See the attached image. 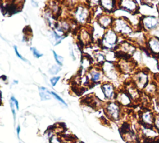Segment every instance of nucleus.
I'll return each mask as SVG.
<instances>
[{
  "mask_svg": "<svg viewBox=\"0 0 159 143\" xmlns=\"http://www.w3.org/2000/svg\"><path fill=\"white\" fill-rule=\"evenodd\" d=\"M119 34L116 32L112 28L106 30L102 38L100 40L99 44L102 47L103 49L107 50L116 51L119 49V44H118Z\"/></svg>",
  "mask_w": 159,
  "mask_h": 143,
  "instance_id": "1",
  "label": "nucleus"
},
{
  "mask_svg": "<svg viewBox=\"0 0 159 143\" xmlns=\"http://www.w3.org/2000/svg\"><path fill=\"white\" fill-rule=\"evenodd\" d=\"M93 16L89 7L87 4H78L73 11L74 19L81 25L86 24Z\"/></svg>",
  "mask_w": 159,
  "mask_h": 143,
  "instance_id": "2",
  "label": "nucleus"
},
{
  "mask_svg": "<svg viewBox=\"0 0 159 143\" xmlns=\"http://www.w3.org/2000/svg\"><path fill=\"white\" fill-rule=\"evenodd\" d=\"M122 106L116 101H108L104 106V112L106 116L113 121H117L122 117Z\"/></svg>",
  "mask_w": 159,
  "mask_h": 143,
  "instance_id": "3",
  "label": "nucleus"
},
{
  "mask_svg": "<svg viewBox=\"0 0 159 143\" xmlns=\"http://www.w3.org/2000/svg\"><path fill=\"white\" fill-rule=\"evenodd\" d=\"M111 28L120 36H127L132 32V28L129 21L124 17L115 18Z\"/></svg>",
  "mask_w": 159,
  "mask_h": 143,
  "instance_id": "4",
  "label": "nucleus"
},
{
  "mask_svg": "<svg viewBox=\"0 0 159 143\" xmlns=\"http://www.w3.org/2000/svg\"><path fill=\"white\" fill-rule=\"evenodd\" d=\"M5 4L1 2V12L4 16L8 14V16L12 15L19 11H21L23 4H20L22 1H4Z\"/></svg>",
  "mask_w": 159,
  "mask_h": 143,
  "instance_id": "5",
  "label": "nucleus"
},
{
  "mask_svg": "<svg viewBox=\"0 0 159 143\" xmlns=\"http://www.w3.org/2000/svg\"><path fill=\"white\" fill-rule=\"evenodd\" d=\"M121 136L127 143H136L139 141V137L135 132L132 131L130 125L127 123H124L120 128Z\"/></svg>",
  "mask_w": 159,
  "mask_h": 143,
  "instance_id": "6",
  "label": "nucleus"
},
{
  "mask_svg": "<svg viewBox=\"0 0 159 143\" xmlns=\"http://www.w3.org/2000/svg\"><path fill=\"white\" fill-rule=\"evenodd\" d=\"M101 88L106 99L111 101L116 99L117 92L115 86L112 83L107 81L104 82L101 84Z\"/></svg>",
  "mask_w": 159,
  "mask_h": 143,
  "instance_id": "7",
  "label": "nucleus"
},
{
  "mask_svg": "<svg viewBox=\"0 0 159 143\" xmlns=\"http://www.w3.org/2000/svg\"><path fill=\"white\" fill-rule=\"evenodd\" d=\"M155 115V114H154L153 112L148 109L142 111L139 114L140 122L141 125L148 127H153Z\"/></svg>",
  "mask_w": 159,
  "mask_h": 143,
  "instance_id": "8",
  "label": "nucleus"
},
{
  "mask_svg": "<svg viewBox=\"0 0 159 143\" xmlns=\"http://www.w3.org/2000/svg\"><path fill=\"white\" fill-rule=\"evenodd\" d=\"M103 72L105 76H106L111 80H115L118 77L119 72L117 66L111 63V62H105L102 65Z\"/></svg>",
  "mask_w": 159,
  "mask_h": 143,
  "instance_id": "9",
  "label": "nucleus"
},
{
  "mask_svg": "<svg viewBox=\"0 0 159 143\" xmlns=\"http://www.w3.org/2000/svg\"><path fill=\"white\" fill-rule=\"evenodd\" d=\"M117 9H121L124 11L132 12L134 14L138 12L139 7L137 6V1H117Z\"/></svg>",
  "mask_w": 159,
  "mask_h": 143,
  "instance_id": "10",
  "label": "nucleus"
},
{
  "mask_svg": "<svg viewBox=\"0 0 159 143\" xmlns=\"http://www.w3.org/2000/svg\"><path fill=\"white\" fill-rule=\"evenodd\" d=\"M115 101L122 107H129L132 104V100L126 90L117 92Z\"/></svg>",
  "mask_w": 159,
  "mask_h": 143,
  "instance_id": "11",
  "label": "nucleus"
},
{
  "mask_svg": "<svg viewBox=\"0 0 159 143\" xmlns=\"http://www.w3.org/2000/svg\"><path fill=\"white\" fill-rule=\"evenodd\" d=\"M89 74V80L93 83L99 82L104 76V72L101 67H91L88 71Z\"/></svg>",
  "mask_w": 159,
  "mask_h": 143,
  "instance_id": "12",
  "label": "nucleus"
},
{
  "mask_svg": "<svg viewBox=\"0 0 159 143\" xmlns=\"http://www.w3.org/2000/svg\"><path fill=\"white\" fill-rule=\"evenodd\" d=\"M114 19L115 18L111 14H107L104 13L101 17H99L96 20V21L101 27L106 30L112 27L114 21Z\"/></svg>",
  "mask_w": 159,
  "mask_h": 143,
  "instance_id": "13",
  "label": "nucleus"
},
{
  "mask_svg": "<svg viewBox=\"0 0 159 143\" xmlns=\"http://www.w3.org/2000/svg\"><path fill=\"white\" fill-rule=\"evenodd\" d=\"M100 6L105 14H109L117 9V1H100Z\"/></svg>",
  "mask_w": 159,
  "mask_h": 143,
  "instance_id": "14",
  "label": "nucleus"
},
{
  "mask_svg": "<svg viewBox=\"0 0 159 143\" xmlns=\"http://www.w3.org/2000/svg\"><path fill=\"white\" fill-rule=\"evenodd\" d=\"M134 84L139 88H145L148 83L147 75L143 72H138L134 76Z\"/></svg>",
  "mask_w": 159,
  "mask_h": 143,
  "instance_id": "15",
  "label": "nucleus"
},
{
  "mask_svg": "<svg viewBox=\"0 0 159 143\" xmlns=\"http://www.w3.org/2000/svg\"><path fill=\"white\" fill-rule=\"evenodd\" d=\"M157 19H156L153 16L145 17V19H142V26H145L146 28L148 29H151L157 26Z\"/></svg>",
  "mask_w": 159,
  "mask_h": 143,
  "instance_id": "16",
  "label": "nucleus"
},
{
  "mask_svg": "<svg viewBox=\"0 0 159 143\" xmlns=\"http://www.w3.org/2000/svg\"><path fill=\"white\" fill-rule=\"evenodd\" d=\"M94 59L96 61L97 64L102 66L106 60V54L102 51L97 50L94 52Z\"/></svg>",
  "mask_w": 159,
  "mask_h": 143,
  "instance_id": "17",
  "label": "nucleus"
},
{
  "mask_svg": "<svg viewBox=\"0 0 159 143\" xmlns=\"http://www.w3.org/2000/svg\"><path fill=\"white\" fill-rule=\"evenodd\" d=\"M39 94L42 101H46L49 100L51 99V92H50L45 87H40L39 88Z\"/></svg>",
  "mask_w": 159,
  "mask_h": 143,
  "instance_id": "18",
  "label": "nucleus"
},
{
  "mask_svg": "<svg viewBox=\"0 0 159 143\" xmlns=\"http://www.w3.org/2000/svg\"><path fill=\"white\" fill-rule=\"evenodd\" d=\"M148 46L152 52L154 53V51L156 52H159V39H152L148 43Z\"/></svg>",
  "mask_w": 159,
  "mask_h": 143,
  "instance_id": "19",
  "label": "nucleus"
},
{
  "mask_svg": "<svg viewBox=\"0 0 159 143\" xmlns=\"http://www.w3.org/2000/svg\"><path fill=\"white\" fill-rule=\"evenodd\" d=\"M49 142L50 143H63L61 138L56 134H53L51 136L49 137Z\"/></svg>",
  "mask_w": 159,
  "mask_h": 143,
  "instance_id": "20",
  "label": "nucleus"
},
{
  "mask_svg": "<svg viewBox=\"0 0 159 143\" xmlns=\"http://www.w3.org/2000/svg\"><path fill=\"white\" fill-rule=\"evenodd\" d=\"M53 56H54V57H55V59L57 63L59 66H62L63 62V57L57 54L54 51H53Z\"/></svg>",
  "mask_w": 159,
  "mask_h": 143,
  "instance_id": "21",
  "label": "nucleus"
},
{
  "mask_svg": "<svg viewBox=\"0 0 159 143\" xmlns=\"http://www.w3.org/2000/svg\"><path fill=\"white\" fill-rule=\"evenodd\" d=\"M61 70V68L60 66H58L57 65H53L51 68L49 69V72L52 75L57 74Z\"/></svg>",
  "mask_w": 159,
  "mask_h": 143,
  "instance_id": "22",
  "label": "nucleus"
},
{
  "mask_svg": "<svg viewBox=\"0 0 159 143\" xmlns=\"http://www.w3.org/2000/svg\"><path fill=\"white\" fill-rule=\"evenodd\" d=\"M153 127L159 132V114L155 115Z\"/></svg>",
  "mask_w": 159,
  "mask_h": 143,
  "instance_id": "23",
  "label": "nucleus"
},
{
  "mask_svg": "<svg viewBox=\"0 0 159 143\" xmlns=\"http://www.w3.org/2000/svg\"><path fill=\"white\" fill-rule=\"evenodd\" d=\"M10 107H11V111H12V116H13V119H14V121L15 122L16 121V110H15V104H14V102L12 101H11L10 102Z\"/></svg>",
  "mask_w": 159,
  "mask_h": 143,
  "instance_id": "24",
  "label": "nucleus"
},
{
  "mask_svg": "<svg viewBox=\"0 0 159 143\" xmlns=\"http://www.w3.org/2000/svg\"><path fill=\"white\" fill-rule=\"evenodd\" d=\"M30 50L32 51V53H33L34 57H35L36 58H39V57H42V56H43V54L40 53V52L37 50V49L35 48V47H30Z\"/></svg>",
  "mask_w": 159,
  "mask_h": 143,
  "instance_id": "25",
  "label": "nucleus"
},
{
  "mask_svg": "<svg viewBox=\"0 0 159 143\" xmlns=\"http://www.w3.org/2000/svg\"><path fill=\"white\" fill-rule=\"evenodd\" d=\"M51 94H52L56 99H57L58 101H60V102H61L62 104H65L66 106H67V104H66V103L65 102V101L61 97H60L58 95H57L55 92H51Z\"/></svg>",
  "mask_w": 159,
  "mask_h": 143,
  "instance_id": "26",
  "label": "nucleus"
},
{
  "mask_svg": "<svg viewBox=\"0 0 159 143\" xmlns=\"http://www.w3.org/2000/svg\"><path fill=\"white\" fill-rule=\"evenodd\" d=\"M14 51H15V52H16V56L19 57V58H20V59H22V61H25V62H28V61L25 59V58H24V57H23L19 53V52H18V51H17V46H14Z\"/></svg>",
  "mask_w": 159,
  "mask_h": 143,
  "instance_id": "27",
  "label": "nucleus"
},
{
  "mask_svg": "<svg viewBox=\"0 0 159 143\" xmlns=\"http://www.w3.org/2000/svg\"><path fill=\"white\" fill-rule=\"evenodd\" d=\"M60 79V76H57V77H53L52 78H51L50 79V82L52 86H55L56 85V84L57 83V82L59 81V79Z\"/></svg>",
  "mask_w": 159,
  "mask_h": 143,
  "instance_id": "28",
  "label": "nucleus"
},
{
  "mask_svg": "<svg viewBox=\"0 0 159 143\" xmlns=\"http://www.w3.org/2000/svg\"><path fill=\"white\" fill-rule=\"evenodd\" d=\"M11 101L14 102V104L15 106H16V107L17 110H19V102H18V101H17V99H16L14 97L12 96V97H11Z\"/></svg>",
  "mask_w": 159,
  "mask_h": 143,
  "instance_id": "29",
  "label": "nucleus"
},
{
  "mask_svg": "<svg viewBox=\"0 0 159 143\" xmlns=\"http://www.w3.org/2000/svg\"><path fill=\"white\" fill-rule=\"evenodd\" d=\"M16 131H17V136L19 137V133H20V126H18L17 129H16Z\"/></svg>",
  "mask_w": 159,
  "mask_h": 143,
  "instance_id": "30",
  "label": "nucleus"
},
{
  "mask_svg": "<svg viewBox=\"0 0 159 143\" xmlns=\"http://www.w3.org/2000/svg\"><path fill=\"white\" fill-rule=\"evenodd\" d=\"M155 143H159V137L156 140V141H155Z\"/></svg>",
  "mask_w": 159,
  "mask_h": 143,
  "instance_id": "31",
  "label": "nucleus"
},
{
  "mask_svg": "<svg viewBox=\"0 0 159 143\" xmlns=\"http://www.w3.org/2000/svg\"><path fill=\"white\" fill-rule=\"evenodd\" d=\"M14 83L17 84V83H18V81H14Z\"/></svg>",
  "mask_w": 159,
  "mask_h": 143,
  "instance_id": "32",
  "label": "nucleus"
}]
</instances>
